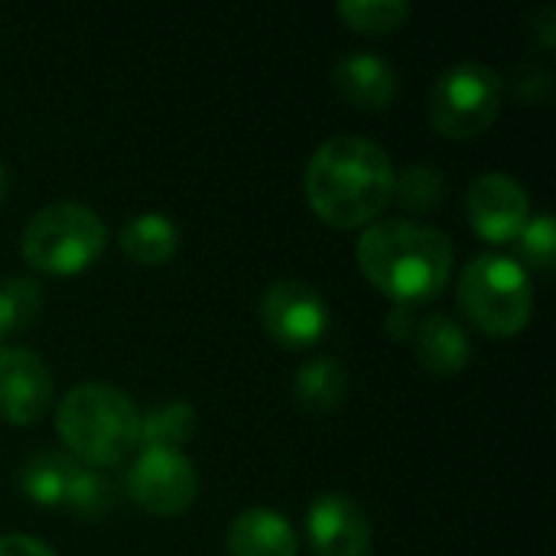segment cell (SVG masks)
Returning <instances> with one entry per match:
<instances>
[{
    "instance_id": "6da1fadb",
    "label": "cell",
    "mask_w": 556,
    "mask_h": 556,
    "mask_svg": "<svg viewBox=\"0 0 556 556\" xmlns=\"http://www.w3.org/2000/svg\"><path fill=\"white\" fill-rule=\"evenodd\" d=\"M394 163L388 150L368 137H329L306 166L309 208L332 228H358L381 215L391 202Z\"/></svg>"
},
{
    "instance_id": "7a4b0ae2",
    "label": "cell",
    "mask_w": 556,
    "mask_h": 556,
    "mask_svg": "<svg viewBox=\"0 0 556 556\" xmlns=\"http://www.w3.org/2000/svg\"><path fill=\"white\" fill-rule=\"evenodd\" d=\"M362 274L394 303L417 306L437 300L453 274V241L414 218H384L358 238Z\"/></svg>"
},
{
    "instance_id": "3957f363",
    "label": "cell",
    "mask_w": 556,
    "mask_h": 556,
    "mask_svg": "<svg viewBox=\"0 0 556 556\" xmlns=\"http://www.w3.org/2000/svg\"><path fill=\"white\" fill-rule=\"evenodd\" d=\"M55 433L85 466H117L140 446V410L121 388L85 381L55 407Z\"/></svg>"
},
{
    "instance_id": "277c9868",
    "label": "cell",
    "mask_w": 556,
    "mask_h": 556,
    "mask_svg": "<svg viewBox=\"0 0 556 556\" xmlns=\"http://www.w3.org/2000/svg\"><path fill=\"white\" fill-rule=\"evenodd\" d=\"M459 309L485 336L511 339L518 336L534 313V290L528 270L515 257L479 254L466 264L459 277Z\"/></svg>"
},
{
    "instance_id": "5b68a950",
    "label": "cell",
    "mask_w": 556,
    "mask_h": 556,
    "mask_svg": "<svg viewBox=\"0 0 556 556\" xmlns=\"http://www.w3.org/2000/svg\"><path fill=\"white\" fill-rule=\"evenodd\" d=\"M108 244L104 222L81 202H52L39 208L20 238L29 267L52 277H68L91 267Z\"/></svg>"
},
{
    "instance_id": "8992f818",
    "label": "cell",
    "mask_w": 556,
    "mask_h": 556,
    "mask_svg": "<svg viewBox=\"0 0 556 556\" xmlns=\"http://www.w3.org/2000/svg\"><path fill=\"white\" fill-rule=\"evenodd\" d=\"M505 81L485 62H459L440 72L430 88V121L443 137L469 140L489 130L502 111Z\"/></svg>"
},
{
    "instance_id": "52a82bcc",
    "label": "cell",
    "mask_w": 556,
    "mask_h": 556,
    "mask_svg": "<svg viewBox=\"0 0 556 556\" xmlns=\"http://www.w3.org/2000/svg\"><path fill=\"white\" fill-rule=\"evenodd\" d=\"M127 495L150 515L176 518L199 495L195 466L179 450H140L127 469Z\"/></svg>"
},
{
    "instance_id": "ba28073f",
    "label": "cell",
    "mask_w": 556,
    "mask_h": 556,
    "mask_svg": "<svg viewBox=\"0 0 556 556\" xmlns=\"http://www.w3.org/2000/svg\"><path fill=\"white\" fill-rule=\"evenodd\" d=\"M261 323L283 349H309L329 329V303L306 280H277L261 296Z\"/></svg>"
},
{
    "instance_id": "9c48e42d",
    "label": "cell",
    "mask_w": 556,
    "mask_h": 556,
    "mask_svg": "<svg viewBox=\"0 0 556 556\" xmlns=\"http://www.w3.org/2000/svg\"><path fill=\"white\" fill-rule=\"evenodd\" d=\"M469 225L489 244H508L531 222V199L525 186L508 173H485L466 195Z\"/></svg>"
},
{
    "instance_id": "30bf717a",
    "label": "cell",
    "mask_w": 556,
    "mask_h": 556,
    "mask_svg": "<svg viewBox=\"0 0 556 556\" xmlns=\"http://www.w3.org/2000/svg\"><path fill=\"white\" fill-rule=\"evenodd\" d=\"M306 534L316 556H368L371 525L355 498L323 492L306 511Z\"/></svg>"
},
{
    "instance_id": "8fae6325",
    "label": "cell",
    "mask_w": 556,
    "mask_h": 556,
    "mask_svg": "<svg viewBox=\"0 0 556 556\" xmlns=\"http://www.w3.org/2000/svg\"><path fill=\"white\" fill-rule=\"evenodd\" d=\"M52 401V375L33 349H0V417L36 424Z\"/></svg>"
},
{
    "instance_id": "7c38bea8",
    "label": "cell",
    "mask_w": 556,
    "mask_h": 556,
    "mask_svg": "<svg viewBox=\"0 0 556 556\" xmlns=\"http://www.w3.org/2000/svg\"><path fill=\"white\" fill-rule=\"evenodd\" d=\"M332 81L339 94L362 111H384L397 94V72L375 52H355L336 62Z\"/></svg>"
},
{
    "instance_id": "4fadbf2b",
    "label": "cell",
    "mask_w": 556,
    "mask_h": 556,
    "mask_svg": "<svg viewBox=\"0 0 556 556\" xmlns=\"http://www.w3.org/2000/svg\"><path fill=\"white\" fill-rule=\"evenodd\" d=\"M231 556H296L293 525L270 508H248L228 528Z\"/></svg>"
},
{
    "instance_id": "5bb4252c",
    "label": "cell",
    "mask_w": 556,
    "mask_h": 556,
    "mask_svg": "<svg viewBox=\"0 0 556 556\" xmlns=\"http://www.w3.org/2000/svg\"><path fill=\"white\" fill-rule=\"evenodd\" d=\"M414 349H417L420 365L433 375H459L472 358L466 329L446 313H433L417 323Z\"/></svg>"
},
{
    "instance_id": "9a60e30c",
    "label": "cell",
    "mask_w": 556,
    "mask_h": 556,
    "mask_svg": "<svg viewBox=\"0 0 556 556\" xmlns=\"http://www.w3.org/2000/svg\"><path fill=\"white\" fill-rule=\"evenodd\" d=\"M121 248L130 261L156 267L173 261L176 248H179V228L156 212H143L134 215L124 228H121Z\"/></svg>"
},
{
    "instance_id": "2e32d148",
    "label": "cell",
    "mask_w": 556,
    "mask_h": 556,
    "mask_svg": "<svg viewBox=\"0 0 556 556\" xmlns=\"http://www.w3.org/2000/svg\"><path fill=\"white\" fill-rule=\"evenodd\" d=\"M349 388L345 368L336 358H309L306 365H300V371L293 375V394L300 401V407L306 414H329L342 404Z\"/></svg>"
},
{
    "instance_id": "e0dca14e",
    "label": "cell",
    "mask_w": 556,
    "mask_h": 556,
    "mask_svg": "<svg viewBox=\"0 0 556 556\" xmlns=\"http://www.w3.org/2000/svg\"><path fill=\"white\" fill-rule=\"evenodd\" d=\"M75 459L55 450H42L36 456H29L20 469V489L29 502L42 505V508H59L65 502V489L68 479L75 472Z\"/></svg>"
},
{
    "instance_id": "ac0fdd59",
    "label": "cell",
    "mask_w": 556,
    "mask_h": 556,
    "mask_svg": "<svg viewBox=\"0 0 556 556\" xmlns=\"http://www.w3.org/2000/svg\"><path fill=\"white\" fill-rule=\"evenodd\" d=\"M391 199L410 212V215H430L440 212L443 199H446V179L440 169L414 163L401 173H394V186H391Z\"/></svg>"
},
{
    "instance_id": "d6986e66",
    "label": "cell",
    "mask_w": 556,
    "mask_h": 556,
    "mask_svg": "<svg viewBox=\"0 0 556 556\" xmlns=\"http://www.w3.org/2000/svg\"><path fill=\"white\" fill-rule=\"evenodd\" d=\"M195 433V407L186 401H169L140 417L143 450H179Z\"/></svg>"
},
{
    "instance_id": "ffe728a7",
    "label": "cell",
    "mask_w": 556,
    "mask_h": 556,
    "mask_svg": "<svg viewBox=\"0 0 556 556\" xmlns=\"http://www.w3.org/2000/svg\"><path fill=\"white\" fill-rule=\"evenodd\" d=\"M339 16L358 33H394L407 23V0H342Z\"/></svg>"
},
{
    "instance_id": "44dd1931",
    "label": "cell",
    "mask_w": 556,
    "mask_h": 556,
    "mask_svg": "<svg viewBox=\"0 0 556 556\" xmlns=\"http://www.w3.org/2000/svg\"><path fill=\"white\" fill-rule=\"evenodd\" d=\"M42 306L39 283L29 277H7L0 280V336L23 332Z\"/></svg>"
},
{
    "instance_id": "7402d4cb",
    "label": "cell",
    "mask_w": 556,
    "mask_h": 556,
    "mask_svg": "<svg viewBox=\"0 0 556 556\" xmlns=\"http://www.w3.org/2000/svg\"><path fill=\"white\" fill-rule=\"evenodd\" d=\"M62 505L68 511H75L78 518L94 521V518H101L114 505V492H111V485H108V479L101 472H94L88 466H75Z\"/></svg>"
},
{
    "instance_id": "603a6c76",
    "label": "cell",
    "mask_w": 556,
    "mask_h": 556,
    "mask_svg": "<svg viewBox=\"0 0 556 556\" xmlns=\"http://www.w3.org/2000/svg\"><path fill=\"white\" fill-rule=\"evenodd\" d=\"M518 241V264L528 270H551L554 267V248H556V225L551 215H538V218H531L525 228H521V235L515 238Z\"/></svg>"
},
{
    "instance_id": "cb8c5ba5",
    "label": "cell",
    "mask_w": 556,
    "mask_h": 556,
    "mask_svg": "<svg viewBox=\"0 0 556 556\" xmlns=\"http://www.w3.org/2000/svg\"><path fill=\"white\" fill-rule=\"evenodd\" d=\"M515 94L525 101V104H541L547 94H551V72L538 68V65H521L515 72V81H511Z\"/></svg>"
},
{
    "instance_id": "d4e9b609",
    "label": "cell",
    "mask_w": 556,
    "mask_h": 556,
    "mask_svg": "<svg viewBox=\"0 0 556 556\" xmlns=\"http://www.w3.org/2000/svg\"><path fill=\"white\" fill-rule=\"evenodd\" d=\"M0 556H55V551L29 534H0Z\"/></svg>"
},
{
    "instance_id": "484cf974",
    "label": "cell",
    "mask_w": 556,
    "mask_h": 556,
    "mask_svg": "<svg viewBox=\"0 0 556 556\" xmlns=\"http://www.w3.org/2000/svg\"><path fill=\"white\" fill-rule=\"evenodd\" d=\"M417 309L414 306H404V303H394V309L388 313V319H384V329H388V336L391 339H414V332H417Z\"/></svg>"
},
{
    "instance_id": "4316f807",
    "label": "cell",
    "mask_w": 556,
    "mask_h": 556,
    "mask_svg": "<svg viewBox=\"0 0 556 556\" xmlns=\"http://www.w3.org/2000/svg\"><path fill=\"white\" fill-rule=\"evenodd\" d=\"M531 33L538 36V42L544 46V49H554L556 46V10L547 3V7H541L538 13H534V20H531Z\"/></svg>"
},
{
    "instance_id": "83f0119b",
    "label": "cell",
    "mask_w": 556,
    "mask_h": 556,
    "mask_svg": "<svg viewBox=\"0 0 556 556\" xmlns=\"http://www.w3.org/2000/svg\"><path fill=\"white\" fill-rule=\"evenodd\" d=\"M3 195H7V169L0 163V202H3Z\"/></svg>"
},
{
    "instance_id": "f1b7e54d",
    "label": "cell",
    "mask_w": 556,
    "mask_h": 556,
    "mask_svg": "<svg viewBox=\"0 0 556 556\" xmlns=\"http://www.w3.org/2000/svg\"><path fill=\"white\" fill-rule=\"evenodd\" d=\"M0 339H3V336H0Z\"/></svg>"
}]
</instances>
